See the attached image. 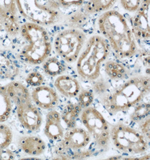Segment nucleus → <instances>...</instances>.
Returning a JSON list of instances; mask_svg holds the SVG:
<instances>
[{"label": "nucleus", "instance_id": "nucleus-7", "mask_svg": "<svg viewBox=\"0 0 150 160\" xmlns=\"http://www.w3.org/2000/svg\"><path fill=\"white\" fill-rule=\"evenodd\" d=\"M86 41V35L83 31L70 27L56 34L53 48L56 53L64 61L72 64L77 61Z\"/></svg>", "mask_w": 150, "mask_h": 160}, {"label": "nucleus", "instance_id": "nucleus-8", "mask_svg": "<svg viewBox=\"0 0 150 160\" xmlns=\"http://www.w3.org/2000/svg\"><path fill=\"white\" fill-rule=\"evenodd\" d=\"M81 122L98 146L106 148L110 142V129L102 114L93 107L84 108Z\"/></svg>", "mask_w": 150, "mask_h": 160}, {"label": "nucleus", "instance_id": "nucleus-31", "mask_svg": "<svg viewBox=\"0 0 150 160\" xmlns=\"http://www.w3.org/2000/svg\"><path fill=\"white\" fill-rule=\"evenodd\" d=\"M15 155L8 149H3L0 152V160H14Z\"/></svg>", "mask_w": 150, "mask_h": 160}, {"label": "nucleus", "instance_id": "nucleus-12", "mask_svg": "<svg viewBox=\"0 0 150 160\" xmlns=\"http://www.w3.org/2000/svg\"><path fill=\"white\" fill-rule=\"evenodd\" d=\"M17 113L20 124L28 131L36 132L41 127L42 114L32 101L17 105Z\"/></svg>", "mask_w": 150, "mask_h": 160}, {"label": "nucleus", "instance_id": "nucleus-14", "mask_svg": "<svg viewBox=\"0 0 150 160\" xmlns=\"http://www.w3.org/2000/svg\"><path fill=\"white\" fill-rule=\"evenodd\" d=\"M61 115L55 110L51 111L46 117L44 132L51 141L61 140L64 135V128L61 124Z\"/></svg>", "mask_w": 150, "mask_h": 160}, {"label": "nucleus", "instance_id": "nucleus-9", "mask_svg": "<svg viewBox=\"0 0 150 160\" xmlns=\"http://www.w3.org/2000/svg\"><path fill=\"white\" fill-rule=\"evenodd\" d=\"M19 14L16 0H0V19L8 36L15 37L19 34Z\"/></svg>", "mask_w": 150, "mask_h": 160}, {"label": "nucleus", "instance_id": "nucleus-11", "mask_svg": "<svg viewBox=\"0 0 150 160\" xmlns=\"http://www.w3.org/2000/svg\"><path fill=\"white\" fill-rule=\"evenodd\" d=\"M91 137L88 131L82 128H69L64 133L62 140L58 146V153L66 150L78 151L86 147L90 143Z\"/></svg>", "mask_w": 150, "mask_h": 160}, {"label": "nucleus", "instance_id": "nucleus-32", "mask_svg": "<svg viewBox=\"0 0 150 160\" xmlns=\"http://www.w3.org/2000/svg\"><path fill=\"white\" fill-rule=\"evenodd\" d=\"M2 22H1V19H0V31H1V29H2Z\"/></svg>", "mask_w": 150, "mask_h": 160}, {"label": "nucleus", "instance_id": "nucleus-10", "mask_svg": "<svg viewBox=\"0 0 150 160\" xmlns=\"http://www.w3.org/2000/svg\"><path fill=\"white\" fill-rule=\"evenodd\" d=\"M150 0H142L139 8L131 19V28L136 40H150Z\"/></svg>", "mask_w": 150, "mask_h": 160}, {"label": "nucleus", "instance_id": "nucleus-28", "mask_svg": "<svg viewBox=\"0 0 150 160\" xmlns=\"http://www.w3.org/2000/svg\"><path fill=\"white\" fill-rule=\"evenodd\" d=\"M142 0H120V5L125 11L136 12L139 8Z\"/></svg>", "mask_w": 150, "mask_h": 160}, {"label": "nucleus", "instance_id": "nucleus-29", "mask_svg": "<svg viewBox=\"0 0 150 160\" xmlns=\"http://www.w3.org/2000/svg\"><path fill=\"white\" fill-rule=\"evenodd\" d=\"M60 9L79 8L83 5L86 0H56Z\"/></svg>", "mask_w": 150, "mask_h": 160}, {"label": "nucleus", "instance_id": "nucleus-5", "mask_svg": "<svg viewBox=\"0 0 150 160\" xmlns=\"http://www.w3.org/2000/svg\"><path fill=\"white\" fill-rule=\"evenodd\" d=\"M20 15L27 22L43 27L54 25L62 19L56 0H16Z\"/></svg>", "mask_w": 150, "mask_h": 160}, {"label": "nucleus", "instance_id": "nucleus-30", "mask_svg": "<svg viewBox=\"0 0 150 160\" xmlns=\"http://www.w3.org/2000/svg\"><path fill=\"white\" fill-rule=\"evenodd\" d=\"M140 123V129L142 132V134L145 136L146 138L149 140L150 135V120L149 116L142 120Z\"/></svg>", "mask_w": 150, "mask_h": 160}, {"label": "nucleus", "instance_id": "nucleus-21", "mask_svg": "<svg viewBox=\"0 0 150 160\" xmlns=\"http://www.w3.org/2000/svg\"><path fill=\"white\" fill-rule=\"evenodd\" d=\"M43 63L44 72L51 77H56L62 74L66 70L64 64L56 57H48Z\"/></svg>", "mask_w": 150, "mask_h": 160}, {"label": "nucleus", "instance_id": "nucleus-20", "mask_svg": "<svg viewBox=\"0 0 150 160\" xmlns=\"http://www.w3.org/2000/svg\"><path fill=\"white\" fill-rule=\"evenodd\" d=\"M11 102L6 86H0V122L7 121L10 118L12 111Z\"/></svg>", "mask_w": 150, "mask_h": 160}, {"label": "nucleus", "instance_id": "nucleus-1", "mask_svg": "<svg viewBox=\"0 0 150 160\" xmlns=\"http://www.w3.org/2000/svg\"><path fill=\"white\" fill-rule=\"evenodd\" d=\"M97 24L100 34L118 58H132L136 54V39L122 13L116 10L103 12L98 18Z\"/></svg>", "mask_w": 150, "mask_h": 160}, {"label": "nucleus", "instance_id": "nucleus-13", "mask_svg": "<svg viewBox=\"0 0 150 160\" xmlns=\"http://www.w3.org/2000/svg\"><path fill=\"white\" fill-rule=\"evenodd\" d=\"M31 95L34 103L43 110L52 109L58 105V94L48 86L37 87L32 92Z\"/></svg>", "mask_w": 150, "mask_h": 160}, {"label": "nucleus", "instance_id": "nucleus-17", "mask_svg": "<svg viewBox=\"0 0 150 160\" xmlns=\"http://www.w3.org/2000/svg\"><path fill=\"white\" fill-rule=\"evenodd\" d=\"M6 87L8 96L16 106L32 101L28 89L19 82L12 81Z\"/></svg>", "mask_w": 150, "mask_h": 160}, {"label": "nucleus", "instance_id": "nucleus-23", "mask_svg": "<svg viewBox=\"0 0 150 160\" xmlns=\"http://www.w3.org/2000/svg\"><path fill=\"white\" fill-rule=\"evenodd\" d=\"M89 14L85 11H78L73 12L67 18L65 22L72 27V28H78V27L83 25L87 21Z\"/></svg>", "mask_w": 150, "mask_h": 160}, {"label": "nucleus", "instance_id": "nucleus-15", "mask_svg": "<svg viewBox=\"0 0 150 160\" xmlns=\"http://www.w3.org/2000/svg\"><path fill=\"white\" fill-rule=\"evenodd\" d=\"M54 86L62 95L68 98L77 96L81 91L78 80L68 75H60L56 79Z\"/></svg>", "mask_w": 150, "mask_h": 160}, {"label": "nucleus", "instance_id": "nucleus-3", "mask_svg": "<svg viewBox=\"0 0 150 160\" xmlns=\"http://www.w3.org/2000/svg\"><path fill=\"white\" fill-rule=\"evenodd\" d=\"M19 34L25 43L20 52L22 60L37 65L50 56L52 44L45 27L27 22L20 25Z\"/></svg>", "mask_w": 150, "mask_h": 160}, {"label": "nucleus", "instance_id": "nucleus-19", "mask_svg": "<svg viewBox=\"0 0 150 160\" xmlns=\"http://www.w3.org/2000/svg\"><path fill=\"white\" fill-rule=\"evenodd\" d=\"M82 108L79 104L70 103L66 106L61 113V119L69 128L75 127L76 120L81 113Z\"/></svg>", "mask_w": 150, "mask_h": 160}, {"label": "nucleus", "instance_id": "nucleus-26", "mask_svg": "<svg viewBox=\"0 0 150 160\" xmlns=\"http://www.w3.org/2000/svg\"><path fill=\"white\" fill-rule=\"evenodd\" d=\"M78 102L82 108H88L92 104L94 100V95L89 90H82L79 93Z\"/></svg>", "mask_w": 150, "mask_h": 160}, {"label": "nucleus", "instance_id": "nucleus-25", "mask_svg": "<svg viewBox=\"0 0 150 160\" xmlns=\"http://www.w3.org/2000/svg\"><path fill=\"white\" fill-rule=\"evenodd\" d=\"M150 112L149 103H142L138 105L131 115V119L134 122H141L143 119L149 116Z\"/></svg>", "mask_w": 150, "mask_h": 160}, {"label": "nucleus", "instance_id": "nucleus-18", "mask_svg": "<svg viewBox=\"0 0 150 160\" xmlns=\"http://www.w3.org/2000/svg\"><path fill=\"white\" fill-rule=\"evenodd\" d=\"M117 0H88L84 6L83 10L89 15L102 13L110 10Z\"/></svg>", "mask_w": 150, "mask_h": 160}, {"label": "nucleus", "instance_id": "nucleus-27", "mask_svg": "<svg viewBox=\"0 0 150 160\" xmlns=\"http://www.w3.org/2000/svg\"><path fill=\"white\" fill-rule=\"evenodd\" d=\"M25 81L28 85L37 87L41 86L43 83L44 77L39 72H32L27 76Z\"/></svg>", "mask_w": 150, "mask_h": 160}, {"label": "nucleus", "instance_id": "nucleus-2", "mask_svg": "<svg viewBox=\"0 0 150 160\" xmlns=\"http://www.w3.org/2000/svg\"><path fill=\"white\" fill-rule=\"evenodd\" d=\"M150 77H132L102 98L106 110L112 115L124 112L138 105L149 94Z\"/></svg>", "mask_w": 150, "mask_h": 160}, {"label": "nucleus", "instance_id": "nucleus-22", "mask_svg": "<svg viewBox=\"0 0 150 160\" xmlns=\"http://www.w3.org/2000/svg\"><path fill=\"white\" fill-rule=\"evenodd\" d=\"M105 71L108 77L115 80L122 79L126 74L125 66L121 63L113 60L106 62Z\"/></svg>", "mask_w": 150, "mask_h": 160}, {"label": "nucleus", "instance_id": "nucleus-24", "mask_svg": "<svg viewBox=\"0 0 150 160\" xmlns=\"http://www.w3.org/2000/svg\"><path fill=\"white\" fill-rule=\"evenodd\" d=\"M12 138V132L8 126L0 124V152L10 146Z\"/></svg>", "mask_w": 150, "mask_h": 160}, {"label": "nucleus", "instance_id": "nucleus-4", "mask_svg": "<svg viewBox=\"0 0 150 160\" xmlns=\"http://www.w3.org/2000/svg\"><path fill=\"white\" fill-rule=\"evenodd\" d=\"M110 46L102 36H91L85 43L83 51L77 60V71L86 80L99 77L102 64L108 58Z\"/></svg>", "mask_w": 150, "mask_h": 160}, {"label": "nucleus", "instance_id": "nucleus-6", "mask_svg": "<svg viewBox=\"0 0 150 160\" xmlns=\"http://www.w3.org/2000/svg\"><path fill=\"white\" fill-rule=\"evenodd\" d=\"M110 138L117 149L125 153L138 155L146 152L148 148L145 136L122 122L112 126Z\"/></svg>", "mask_w": 150, "mask_h": 160}, {"label": "nucleus", "instance_id": "nucleus-16", "mask_svg": "<svg viewBox=\"0 0 150 160\" xmlns=\"http://www.w3.org/2000/svg\"><path fill=\"white\" fill-rule=\"evenodd\" d=\"M19 144L23 152L32 156L42 155L46 148L45 142L36 136L22 137L20 139Z\"/></svg>", "mask_w": 150, "mask_h": 160}]
</instances>
